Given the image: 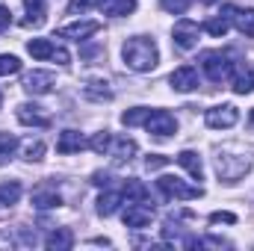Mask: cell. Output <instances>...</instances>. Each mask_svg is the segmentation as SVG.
Here are the masks:
<instances>
[{
  "mask_svg": "<svg viewBox=\"0 0 254 251\" xmlns=\"http://www.w3.org/2000/svg\"><path fill=\"white\" fill-rule=\"evenodd\" d=\"M122 57H125V65L136 74H145L151 68H157L160 63V51H157V42L148 39V36H133L127 39L125 48H122Z\"/></svg>",
  "mask_w": 254,
  "mask_h": 251,
  "instance_id": "cell-1",
  "label": "cell"
},
{
  "mask_svg": "<svg viewBox=\"0 0 254 251\" xmlns=\"http://www.w3.org/2000/svg\"><path fill=\"white\" fill-rule=\"evenodd\" d=\"M201 68L207 71V77H210L213 83H222V80H228V77L234 74L237 65L231 63V57L222 54V51H204V54H201Z\"/></svg>",
  "mask_w": 254,
  "mask_h": 251,
  "instance_id": "cell-2",
  "label": "cell"
},
{
  "mask_svg": "<svg viewBox=\"0 0 254 251\" xmlns=\"http://www.w3.org/2000/svg\"><path fill=\"white\" fill-rule=\"evenodd\" d=\"M157 189L166 195V198H178V201H190V198H201L204 195V189L201 187H187L181 178H175V175H163L160 181H157Z\"/></svg>",
  "mask_w": 254,
  "mask_h": 251,
  "instance_id": "cell-3",
  "label": "cell"
},
{
  "mask_svg": "<svg viewBox=\"0 0 254 251\" xmlns=\"http://www.w3.org/2000/svg\"><path fill=\"white\" fill-rule=\"evenodd\" d=\"M249 169H252V163L246 157H231V154H219L216 157V172H219L222 181H240Z\"/></svg>",
  "mask_w": 254,
  "mask_h": 251,
  "instance_id": "cell-4",
  "label": "cell"
},
{
  "mask_svg": "<svg viewBox=\"0 0 254 251\" xmlns=\"http://www.w3.org/2000/svg\"><path fill=\"white\" fill-rule=\"evenodd\" d=\"M204 122H207V127H213V130H228V127H234L240 122V110L234 104H219V107L207 110Z\"/></svg>",
  "mask_w": 254,
  "mask_h": 251,
  "instance_id": "cell-5",
  "label": "cell"
},
{
  "mask_svg": "<svg viewBox=\"0 0 254 251\" xmlns=\"http://www.w3.org/2000/svg\"><path fill=\"white\" fill-rule=\"evenodd\" d=\"M145 127H148V133H154V136L166 139V136L178 133V119H175L169 110H151V116H148Z\"/></svg>",
  "mask_w": 254,
  "mask_h": 251,
  "instance_id": "cell-6",
  "label": "cell"
},
{
  "mask_svg": "<svg viewBox=\"0 0 254 251\" xmlns=\"http://www.w3.org/2000/svg\"><path fill=\"white\" fill-rule=\"evenodd\" d=\"M222 12H225L222 18L234 21V27H237L243 36L254 39V9H240V6H234V3H225Z\"/></svg>",
  "mask_w": 254,
  "mask_h": 251,
  "instance_id": "cell-7",
  "label": "cell"
},
{
  "mask_svg": "<svg viewBox=\"0 0 254 251\" xmlns=\"http://www.w3.org/2000/svg\"><path fill=\"white\" fill-rule=\"evenodd\" d=\"M198 33H201V27L195 24V21H190V18H181L178 24H175V30H172V42L181 48V51H192L195 45H198Z\"/></svg>",
  "mask_w": 254,
  "mask_h": 251,
  "instance_id": "cell-8",
  "label": "cell"
},
{
  "mask_svg": "<svg viewBox=\"0 0 254 251\" xmlns=\"http://www.w3.org/2000/svg\"><path fill=\"white\" fill-rule=\"evenodd\" d=\"M57 86V77L51 71H30L24 77V92L27 95H48Z\"/></svg>",
  "mask_w": 254,
  "mask_h": 251,
  "instance_id": "cell-9",
  "label": "cell"
},
{
  "mask_svg": "<svg viewBox=\"0 0 254 251\" xmlns=\"http://www.w3.org/2000/svg\"><path fill=\"white\" fill-rule=\"evenodd\" d=\"M169 83H172L175 92H195V89H198V71H195V65H181V68H175L172 77H169Z\"/></svg>",
  "mask_w": 254,
  "mask_h": 251,
  "instance_id": "cell-10",
  "label": "cell"
},
{
  "mask_svg": "<svg viewBox=\"0 0 254 251\" xmlns=\"http://www.w3.org/2000/svg\"><path fill=\"white\" fill-rule=\"evenodd\" d=\"M122 219H125L127 228H148V225L154 222V210L145 207V201H136V204H127V210H125Z\"/></svg>",
  "mask_w": 254,
  "mask_h": 251,
  "instance_id": "cell-11",
  "label": "cell"
},
{
  "mask_svg": "<svg viewBox=\"0 0 254 251\" xmlns=\"http://www.w3.org/2000/svg\"><path fill=\"white\" fill-rule=\"evenodd\" d=\"M98 30H101L98 21H80V24H65V27H60V36L63 39H71V42H86Z\"/></svg>",
  "mask_w": 254,
  "mask_h": 251,
  "instance_id": "cell-12",
  "label": "cell"
},
{
  "mask_svg": "<svg viewBox=\"0 0 254 251\" xmlns=\"http://www.w3.org/2000/svg\"><path fill=\"white\" fill-rule=\"evenodd\" d=\"M18 122L30 127H51V116H45L39 104H21L18 107Z\"/></svg>",
  "mask_w": 254,
  "mask_h": 251,
  "instance_id": "cell-13",
  "label": "cell"
},
{
  "mask_svg": "<svg viewBox=\"0 0 254 251\" xmlns=\"http://www.w3.org/2000/svg\"><path fill=\"white\" fill-rule=\"evenodd\" d=\"M86 148V139L80 130H63L60 139H57V151L60 154H80Z\"/></svg>",
  "mask_w": 254,
  "mask_h": 251,
  "instance_id": "cell-14",
  "label": "cell"
},
{
  "mask_svg": "<svg viewBox=\"0 0 254 251\" xmlns=\"http://www.w3.org/2000/svg\"><path fill=\"white\" fill-rule=\"evenodd\" d=\"M231 89H234L237 95L254 92V68L252 65H240V68H237V74L231 77Z\"/></svg>",
  "mask_w": 254,
  "mask_h": 251,
  "instance_id": "cell-15",
  "label": "cell"
},
{
  "mask_svg": "<svg viewBox=\"0 0 254 251\" xmlns=\"http://www.w3.org/2000/svg\"><path fill=\"white\" fill-rule=\"evenodd\" d=\"M45 246H48L51 251H68L71 246H74V234H71L68 228H57V231H51V234H48Z\"/></svg>",
  "mask_w": 254,
  "mask_h": 251,
  "instance_id": "cell-16",
  "label": "cell"
},
{
  "mask_svg": "<svg viewBox=\"0 0 254 251\" xmlns=\"http://www.w3.org/2000/svg\"><path fill=\"white\" fill-rule=\"evenodd\" d=\"M83 95H86L89 101H113V89H110L107 80H89V83L83 86Z\"/></svg>",
  "mask_w": 254,
  "mask_h": 251,
  "instance_id": "cell-17",
  "label": "cell"
},
{
  "mask_svg": "<svg viewBox=\"0 0 254 251\" xmlns=\"http://www.w3.org/2000/svg\"><path fill=\"white\" fill-rule=\"evenodd\" d=\"M24 6H27V18H24V27H33V30H39L42 24H45V0H24Z\"/></svg>",
  "mask_w": 254,
  "mask_h": 251,
  "instance_id": "cell-18",
  "label": "cell"
},
{
  "mask_svg": "<svg viewBox=\"0 0 254 251\" xmlns=\"http://www.w3.org/2000/svg\"><path fill=\"white\" fill-rule=\"evenodd\" d=\"M175 160H178V163H181V166L190 172L195 181H201V178H204V166H201V157H198L195 151H181Z\"/></svg>",
  "mask_w": 254,
  "mask_h": 251,
  "instance_id": "cell-19",
  "label": "cell"
},
{
  "mask_svg": "<svg viewBox=\"0 0 254 251\" xmlns=\"http://www.w3.org/2000/svg\"><path fill=\"white\" fill-rule=\"evenodd\" d=\"M63 204V198H60V192H54V189H36L33 192V207H39V210H54V207H60Z\"/></svg>",
  "mask_w": 254,
  "mask_h": 251,
  "instance_id": "cell-20",
  "label": "cell"
},
{
  "mask_svg": "<svg viewBox=\"0 0 254 251\" xmlns=\"http://www.w3.org/2000/svg\"><path fill=\"white\" fill-rule=\"evenodd\" d=\"M122 195L127 198V204H136V201H148V187H145L142 181L130 178V181H125V189H122Z\"/></svg>",
  "mask_w": 254,
  "mask_h": 251,
  "instance_id": "cell-21",
  "label": "cell"
},
{
  "mask_svg": "<svg viewBox=\"0 0 254 251\" xmlns=\"http://www.w3.org/2000/svg\"><path fill=\"white\" fill-rule=\"evenodd\" d=\"M101 9L107 15H113V18H122V15H130L136 9V0H104Z\"/></svg>",
  "mask_w": 254,
  "mask_h": 251,
  "instance_id": "cell-22",
  "label": "cell"
},
{
  "mask_svg": "<svg viewBox=\"0 0 254 251\" xmlns=\"http://www.w3.org/2000/svg\"><path fill=\"white\" fill-rule=\"evenodd\" d=\"M27 51H30L33 60H54V51L57 48L48 39H33V42H27Z\"/></svg>",
  "mask_w": 254,
  "mask_h": 251,
  "instance_id": "cell-23",
  "label": "cell"
},
{
  "mask_svg": "<svg viewBox=\"0 0 254 251\" xmlns=\"http://www.w3.org/2000/svg\"><path fill=\"white\" fill-rule=\"evenodd\" d=\"M18 198H21V184L18 181L0 184V207H12V204H18Z\"/></svg>",
  "mask_w": 254,
  "mask_h": 251,
  "instance_id": "cell-24",
  "label": "cell"
},
{
  "mask_svg": "<svg viewBox=\"0 0 254 251\" xmlns=\"http://www.w3.org/2000/svg\"><path fill=\"white\" fill-rule=\"evenodd\" d=\"M113 157L116 160H133V154H136V142L133 139H127V136H122V139H116L113 142Z\"/></svg>",
  "mask_w": 254,
  "mask_h": 251,
  "instance_id": "cell-25",
  "label": "cell"
},
{
  "mask_svg": "<svg viewBox=\"0 0 254 251\" xmlns=\"http://www.w3.org/2000/svg\"><path fill=\"white\" fill-rule=\"evenodd\" d=\"M119 204H122V195H119V192H104V195L98 198V213H101V216H113V213L119 210Z\"/></svg>",
  "mask_w": 254,
  "mask_h": 251,
  "instance_id": "cell-26",
  "label": "cell"
},
{
  "mask_svg": "<svg viewBox=\"0 0 254 251\" xmlns=\"http://www.w3.org/2000/svg\"><path fill=\"white\" fill-rule=\"evenodd\" d=\"M148 116H151V110L148 107H133V110H127L125 116H122V125L127 127H139L148 122Z\"/></svg>",
  "mask_w": 254,
  "mask_h": 251,
  "instance_id": "cell-27",
  "label": "cell"
},
{
  "mask_svg": "<svg viewBox=\"0 0 254 251\" xmlns=\"http://www.w3.org/2000/svg\"><path fill=\"white\" fill-rule=\"evenodd\" d=\"M15 148H18V139H15L12 133H0V163H6V160H12V154H15Z\"/></svg>",
  "mask_w": 254,
  "mask_h": 251,
  "instance_id": "cell-28",
  "label": "cell"
},
{
  "mask_svg": "<svg viewBox=\"0 0 254 251\" xmlns=\"http://www.w3.org/2000/svg\"><path fill=\"white\" fill-rule=\"evenodd\" d=\"M228 27H231L228 18H210V21L204 24V30H207L210 36H216V39H225V36H228Z\"/></svg>",
  "mask_w": 254,
  "mask_h": 251,
  "instance_id": "cell-29",
  "label": "cell"
},
{
  "mask_svg": "<svg viewBox=\"0 0 254 251\" xmlns=\"http://www.w3.org/2000/svg\"><path fill=\"white\" fill-rule=\"evenodd\" d=\"M89 148H92L95 154H107V151L113 148V136H110L107 130H104V133H95L92 142H89Z\"/></svg>",
  "mask_w": 254,
  "mask_h": 251,
  "instance_id": "cell-30",
  "label": "cell"
},
{
  "mask_svg": "<svg viewBox=\"0 0 254 251\" xmlns=\"http://www.w3.org/2000/svg\"><path fill=\"white\" fill-rule=\"evenodd\" d=\"M21 71V60L12 57V54H0V77H9V74H18Z\"/></svg>",
  "mask_w": 254,
  "mask_h": 251,
  "instance_id": "cell-31",
  "label": "cell"
},
{
  "mask_svg": "<svg viewBox=\"0 0 254 251\" xmlns=\"http://www.w3.org/2000/svg\"><path fill=\"white\" fill-rule=\"evenodd\" d=\"M45 157V145L42 142H30L27 148H24V160H30V163H39Z\"/></svg>",
  "mask_w": 254,
  "mask_h": 251,
  "instance_id": "cell-32",
  "label": "cell"
},
{
  "mask_svg": "<svg viewBox=\"0 0 254 251\" xmlns=\"http://www.w3.org/2000/svg\"><path fill=\"white\" fill-rule=\"evenodd\" d=\"M160 6L166 12H172V15H184L190 9V0H160Z\"/></svg>",
  "mask_w": 254,
  "mask_h": 251,
  "instance_id": "cell-33",
  "label": "cell"
},
{
  "mask_svg": "<svg viewBox=\"0 0 254 251\" xmlns=\"http://www.w3.org/2000/svg\"><path fill=\"white\" fill-rule=\"evenodd\" d=\"M172 163V157H163V154H151L148 160H145V166L151 169V172H157V169H166Z\"/></svg>",
  "mask_w": 254,
  "mask_h": 251,
  "instance_id": "cell-34",
  "label": "cell"
},
{
  "mask_svg": "<svg viewBox=\"0 0 254 251\" xmlns=\"http://www.w3.org/2000/svg\"><path fill=\"white\" fill-rule=\"evenodd\" d=\"M92 6H98V0H68V15L86 12V9H92Z\"/></svg>",
  "mask_w": 254,
  "mask_h": 251,
  "instance_id": "cell-35",
  "label": "cell"
},
{
  "mask_svg": "<svg viewBox=\"0 0 254 251\" xmlns=\"http://www.w3.org/2000/svg\"><path fill=\"white\" fill-rule=\"evenodd\" d=\"M210 222H213V225H219V222L234 225V222H237V216H234V213H222V210H219V213H210Z\"/></svg>",
  "mask_w": 254,
  "mask_h": 251,
  "instance_id": "cell-36",
  "label": "cell"
},
{
  "mask_svg": "<svg viewBox=\"0 0 254 251\" xmlns=\"http://www.w3.org/2000/svg\"><path fill=\"white\" fill-rule=\"evenodd\" d=\"M92 184H95V187H107V184H110V172H95V175H92Z\"/></svg>",
  "mask_w": 254,
  "mask_h": 251,
  "instance_id": "cell-37",
  "label": "cell"
},
{
  "mask_svg": "<svg viewBox=\"0 0 254 251\" xmlns=\"http://www.w3.org/2000/svg\"><path fill=\"white\" fill-rule=\"evenodd\" d=\"M9 24H12V12L6 6H0V30H9Z\"/></svg>",
  "mask_w": 254,
  "mask_h": 251,
  "instance_id": "cell-38",
  "label": "cell"
},
{
  "mask_svg": "<svg viewBox=\"0 0 254 251\" xmlns=\"http://www.w3.org/2000/svg\"><path fill=\"white\" fill-rule=\"evenodd\" d=\"M249 125L254 127V110H252V113H249Z\"/></svg>",
  "mask_w": 254,
  "mask_h": 251,
  "instance_id": "cell-39",
  "label": "cell"
},
{
  "mask_svg": "<svg viewBox=\"0 0 254 251\" xmlns=\"http://www.w3.org/2000/svg\"><path fill=\"white\" fill-rule=\"evenodd\" d=\"M0 104H3V92H0Z\"/></svg>",
  "mask_w": 254,
  "mask_h": 251,
  "instance_id": "cell-40",
  "label": "cell"
},
{
  "mask_svg": "<svg viewBox=\"0 0 254 251\" xmlns=\"http://www.w3.org/2000/svg\"><path fill=\"white\" fill-rule=\"evenodd\" d=\"M204 3H213V0H204Z\"/></svg>",
  "mask_w": 254,
  "mask_h": 251,
  "instance_id": "cell-41",
  "label": "cell"
}]
</instances>
